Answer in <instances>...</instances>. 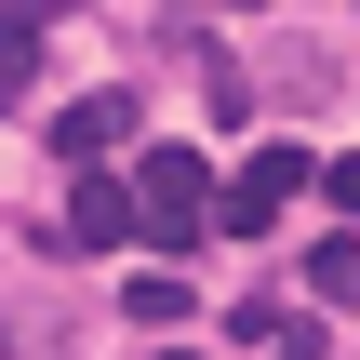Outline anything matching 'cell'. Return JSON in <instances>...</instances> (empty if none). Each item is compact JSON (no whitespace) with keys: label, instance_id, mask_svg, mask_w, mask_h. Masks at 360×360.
<instances>
[{"label":"cell","instance_id":"1","mask_svg":"<svg viewBox=\"0 0 360 360\" xmlns=\"http://www.w3.org/2000/svg\"><path fill=\"white\" fill-rule=\"evenodd\" d=\"M134 214H147V254H200V227H214V160H200V147H134Z\"/></svg>","mask_w":360,"mask_h":360},{"label":"cell","instance_id":"2","mask_svg":"<svg viewBox=\"0 0 360 360\" xmlns=\"http://www.w3.org/2000/svg\"><path fill=\"white\" fill-rule=\"evenodd\" d=\"M307 174H321L307 147H254V160H240V174L214 187V227H240V240H267V214H281V200H294Z\"/></svg>","mask_w":360,"mask_h":360},{"label":"cell","instance_id":"3","mask_svg":"<svg viewBox=\"0 0 360 360\" xmlns=\"http://www.w3.org/2000/svg\"><path fill=\"white\" fill-rule=\"evenodd\" d=\"M120 134H134V80H120V94L53 107V160H67V174H107V147H120Z\"/></svg>","mask_w":360,"mask_h":360},{"label":"cell","instance_id":"4","mask_svg":"<svg viewBox=\"0 0 360 360\" xmlns=\"http://www.w3.org/2000/svg\"><path fill=\"white\" fill-rule=\"evenodd\" d=\"M67 240H80V254H120V240H134V187H120V174H80V187H67Z\"/></svg>","mask_w":360,"mask_h":360},{"label":"cell","instance_id":"5","mask_svg":"<svg viewBox=\"0 0 360 360\" xmlns=\"http://www.w3.org/2000/svg\"><path fill=\"white\" fill-rule=\"evenodd\" d=\"M307 294H321V307H360V227H334V240L307 254Z\"/></svg>","mask_w":360,"mask_h":360},{"label":"cell","instance_id":"6","mask_svg":"<svg viewBox=\"0 0 360 360\" xmlns=\"http://www.w3.org/2000/svg\"><path fill=\"white\" fill-rule=\"evenodd\" d=\"M40 40H53V27H40V13H0V107H13V94H27V80H40Z\"/></svg>","mask_w":360,"mask_h":360},{"label":"cell","instance_id":"7","mask_svg":"<svg viewBox=\"0 0 360 360\" xmlns=\"http://www.w3.org/2000/svg\"><path fill=\"white\" fill-rule=\"evenodd\" d=\"M134 321H147V334H174V321H187V281H174V267H147V281H134Z\"/></svg>","mask_w":360,"mask_h":360},{"label":"cell","instance_id":"8","mask_svg":"<svg viewBox=\"0 0 360 360\" xmlns=\"http://www.w3.org/2000/svg\"><path fill=\"white\" fill-rule=\"evenodd\" d=\"M321 200H334V227H360V160H321Z\"/></svg>","mask_w":360,"mask_h":360},{"label":"cell","instance_id":"9","mask_svg":"<svg viewBox=\"0 0 360 360\" xmlns=\"http://www.w3.org/2000/svg\"><path fill=\"white\" fill-rule=\"evenodd\" d=\"M174 360H187V347H174Z\"/></svg>","mask_w":360,"mask_h":360}]
</instances>
